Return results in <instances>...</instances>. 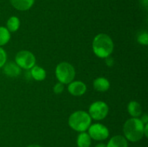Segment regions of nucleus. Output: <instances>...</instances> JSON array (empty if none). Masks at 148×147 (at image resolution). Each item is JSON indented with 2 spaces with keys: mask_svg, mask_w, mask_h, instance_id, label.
I'll list each match as a JSON object with an SVG mask.
<instances>
[{
  "mask_svg": "<svg viewBox=\"0 0 148 147\" xmlns=\"http://www.w3.org/2000/svg\"><path fill=\"white\" fill-rule=\"evenodd\" d=\"M145 124L140 119L133 118L124 123L123 131L125 138L131 142H137L144 136Z\"/></svg>",
  "mask_w": 148,
  "mask_h": 147,
  "instance_id": "nucleus-1",
  "label": "nucleus"
},
{
  "mask_svg": "<svg viewBox=\"0 0 148 147\" xmlns=\"http://www.w3.org/2000/svg\"><path fill=\"white\" fill-rule=\"evenodd\" d=\"M94 53L98 57L106 59L112 53L114 50V43L111 37L106 34L98 35L92 42Z\"/></svg>",
  "mask_w": 148,
  "mask_h": 147,
  "instance_id": "nucleus-2",
  "label": "nucleus"
},
{
  "mask_svg": "<svg viewBox=\"0 0 148 147\" xmlns=\"http://www.w3.org/2000/svg\"><path fill=\"white\" fill-rule=\"evenodd\" d=\"M91 124V118L84 111H77L72 113L69 118V125L76 131L84 132L89 128Z\"/></svg>",
  "mask_w": 148,
  "mask_h": 147,
  "instance_id": "nucleus-3",
  "label": "nucleus"
},
{
  "mask_svg": "<svg viewBox=\"0 0 148 147\" xmlns=\"http://www.w3.org/2000/svg\"><path fill=\"white\" fill-rule=\"evenodd\" d=\"M56 76L61 83L69 84L75 79V69L70 63L67 62H62L56 66Z\"/></svg>",
  "mask_w": 148,
  "mask_h": 147,
  "instance_id": "nucleus-4",
  "label": "nucleus"
},
{
  "mask_svg": "<svg viewBox=\"0 0 148 147\" xmlns=\"http://www.w3.org/2000/svg\"><path fill=\"white\" fill-rule=\"evenodd\" d=\"M15 62L20 68L30 69L35 66L36 58L31 52L28 50H21L16 55Z\"/></svg>",
  "mask_w": 148,
  "mask_h": 147,
  "instance_id": "nucleus-5",
  "label": "nucleus"
},
{
  "mask_svg": "<svg viewBox=\"0 0 148 147\" xmlns=\"http://www.w3.org/2000/svg\"><path fill=\"white\" fill-rule=\"evenodd\" d=\"M108 107L102 101H97L93 102L89 108V115L90 118L96 120L104 119L108 115Z\"/></svg>",
  "mask_w": 148,
  "mask_h": 147,
  "instance_id": "nucleus-6",
  "label": "nucleus"
},
{
  "mask_svg": "<svg viewBox=\"0 0 148 147\" xmlns=\"http://www.w3.org/2000/svg\"><path fill=\"white\" fill-rule=\"evenodd\" d=\"M88 134L91 138L95 141H103L109 135V131L105 125L96 123L89 127Z\"/></svg>",
  "mask_w": 148,
  "mask_h": 147,
  "instance_id": "nucleus-7",
  "label": "nucleus"
},
{
  "mask_svg": "<svg viewBox=\"0 0 148 147\" xmlns=\"http://www.w3.org/2000/svg\"><path fill=\"white\" fill-rule=\"evenodd\" d=\"M86 90V85L83 82H79V81L71 82L68 86L69 92L74 96H81L85 93Z\"/></svg>",
  "mask_w": 148,
  "mask_h": 147,
  "instance_id": "nucleus-8",
  "label": "nucleus"
},
{
  "mask_svg": "<svg viewBox=\"0 0 148 147\" xmlns=\"http://www.w3.org/2000/svg\"><path fill=\"white\" fill-rule=\"evenodd\" d=\"M4 73L10 77H15L20 75V68L14 62H9L4 65Z\"/></svg>",
  "mask_w": 148,
  "mask_h": 147,
  "instance_id": "nucleus-9",
  "label": "nucleus"
},
{
  "mask_svg": "<svg viewBox=\"0 0 148 147\" xmlns=\"http://www.w3.org/2000/svg\"><path fill=\"white\" fill-rule=\"evenodd\" d=\"M35 0H10L12 5L20 11L28 10L34 4Z\"/></svg>",
  "mask_w": 148,
  "mask_h": 147,
  "instance_id": "nucleus-10",
  "label": "nucleus"
},
{
  "mask_svg": "<svg viewBox=\"0 0 148 147\" xmlns=\"http://www.w3.org/2000/svg\"><path fill=\"white\" fill-rule=\"evenodd\" d=\"M106 147H128V142L125 137L117 135L109 140Z\"/></svg>",
  "mask_w": 148,
  "mask_h": 147,
  "instance_id": "nucleus-11",
  "label": "nucleus"
},
{
  "mask_svg": "<svg viewBox=\"0 0 148 147\" xmlns=\"http://www.w3.org/2000/svg\"><path fill=\"white\" fill-rule=\"evenodd\" d=\"M94 89L98 92H106L110 87V83L106 78L100 77L95 79L93 82Z\"/></svg>",
  "mask_w": 148,
  "mask_h": 147,
  "instance_id": "nucleus-12",
  "label": "nucleus"
},
{
  "mask_svg": "<svg viewBox=\"0 0 148 147\" xmlns=\"http://www.w3.org/2000/svg\"><path fill=\"white\" fill-rule=\"evenodd\" d=\"M77 145L78 147H90L91 145V138L89 134L82 132L77 138Z\"/></svg>",
  "mask_w": 148,
  "mask_h": 147,
  "instance_id": "nucleus-13",
  "label": "nucleus"
},
{
  "mask_svg": "<svg viewBox=\"0 0 148 147\" xmlns=\"http://www.w3.org/2000/svg\"><path fill=\"white\" fill-rule=\"evenodd\" d=\"M128 112L134 118H137L142 114V107L138 102L135 101L130 102L128 105Z\"/></svg>",
  "mask_w": 148,
  "mask_h": 147,
  "instance_id": "nucleus-14",
  "label": "nucleus"
},
{
  "mask_svg": "<svg viewBox=\"0 0 148 147\" xmlns=\"http://www.w3.org/2000/svg\"><path fill=\"white\" fill-rule=\"evenodd\" d=\"M31 75L36 81H43L46 76V71L43 68L38 66H34L31 68Z\"/></svg>",
  "mask_w": 148,
  "mask_h": 147,
  "instance_id": "nucleus-15",
  "label": "nucleus"
},
{
  "mask_svg": "<svg viewBox=\"0 0 148 147\" xmlns=\"http://www.w3.org/2000/svg\"><path fill=\"white\" fill-rule=\"evenodd\" d=\"M20 24V20L17 17H11L7 22V29L10 32H15L19 29Z\"/></svg>",
  "mask_w": 148,
  "mask_h": 147,
  "instance_id": "nucleus-16",
  "label": "nucleus"
},
{
  "mask_svg": "<svg viewBox=\"0 0 148 147\" xmlns=\"http://www.w3.org/2000/svg\"><path fill=\"white\" fill-rule=\"evenodd\" d=\"M10 31L6 27H0V47L7 44L10 39Z\"/></svg>",
  "mask_w": 148,
  "mask_h": 147,
  "instance_id": "nucleus-17",
  "label": "nucleus"
},
{
  "mask_svg": "<svg viewBox=\"0 0 148 147\" xmlns=\"http://www.w3.org/2000/svg\"><path fill=\"white\" fill-rule=\"evenodd\" d=\"M7 61V53L2 48L0 47V68L4 66Z\"/></svg>",
  "mask_w": 148,
  "mask_h": 147,
  "instance_id": "nucleus-18",
  "label": "nucleus"
},
{
  "mask_svg": "<svg viewBox=\"0 0 148 147\" xmlns=\"http://www.w3.org/2000/svg\"><path fill=\"white\" fill-rule=\"evenodd\" d=\"M137 40L141 44L145 45V46H147L148 43V35L147 33H143V34H140V35L138 36V38H137Z\"/></svg>",
  "mask_w": 148,
  "mask_h": 147,
  "instance_id": "nucleus-19",
  "label": "nucleus"
},
{
  "mask_svg": "<svg viewBox=\"0 0 148 147\" xmlns=\"http://www.w3.org/2000/svg\"><path fill=\"white\" fill-rule=\"evenodd\" d=\"M64 89V84L61 83V82H59V83L56 84L54 86V87H53V92H54L56 94H60L63 92Z\"/></svg>",
  "mask_w": 148,
  "mask_h": 147,
  "instance_id": "nucleus-20",
  "label": "nucleus"
},
{
  "mask_svg": "<svg viewBox=\"0 0 148 147\" xmlns=\"http://www.w3.org/2000/svg\"><path fill=\"white\" fill-rule=\"evenodd\" d=\"M141 120H142V122H143V123L145 124V125L147 123V122H148V117H147V115H146V114H145V115H143V117H142Z\"/></svg>",
  "mask_w": 148,
  "mask_h": 147,
  "instance_id": "nucleus-21",
  "label": "nucleus"
},
{
  "mask_svg": "<svg viewBox=\"0 0 148 147\" xmlns=\"http://www.w3.org/2000/svg\"><path fill=\"white\" fill-rule=\"evenodd\" d=\"M147 128H148V125L147 123L145 125V128H144V135H145L146 137H147Z\"/></svg>",
  "mask_w": 148,
  "mask_h": 147,
  "instance_id": "nucleus-22",
  "label": "nucleus"
},
{
  "mask_svg": "<svg viewBox=\"0 0 148 147\" xmlns=\"http://www.w3.org/2000/svg\"><path fill=\"white\" fill-rule=\"evenodd\" d=\"M95 147H106V145L104 144H98Z\"/></svg>",
  "mask_w": 148,
  "mask_h": 147,
  "instance_id": "nucleus-23",
  "label": "nucleus"
},
{
  "mask_svg": "<svg viewBox=\"0 0 148 147\" xmlns=\"http://www.w3.org/2000/svg\"><path fill=\"white\" fill-rule=\"evenodd\" d=\"M27 147H41V146H39V145H36V144H33V145L28 146Z\"/></svg>",
  "mask_w": 148,
  "mask_h": 147,
  "instance_id": "nucleus-24",
  "label": "nucleus"
}]
</instances>
